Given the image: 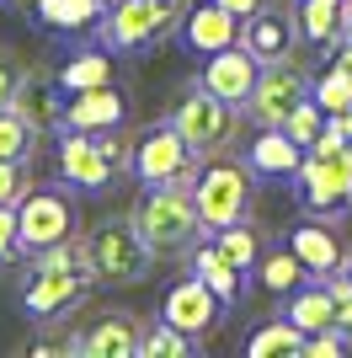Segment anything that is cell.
<instances>
[{
  "label": "cell",
  "mask_w": 352,
  "mask_h": 358,
  "mask_svg": "<svg viewBox=\"0 0 352 358\" xmlns=\"http://www.w3.org/2000/svg\"><path fill=\"white\" fill-rule=\"evenodd\" d=\"M133 224L155 257H176L198 246V236H203V214H198V198L187 182H149L133 203Z\"/></svg>",
  "instance_id": "cell-1"
},
{
  "label": "cell",
  "mask_w": 352,
  "mask_h": 358,
  "mask_svg": "<svg viewBox=\"0 0 352 358\" xmlns=\"http://www.w3.org/2000/svg\"><path fill=\"white\" fill-rule=\"evenodd\" d=\"M86 262H91V278H102V284H139L155 262V252H149V241L139 236V224L129 214V220H102L91 230Z\"/></svg>",
  "instance_id": "cell-2"
},
{
  "label": "cell",
  "mask_w": 352,
  "mask_h": 358,
  "mask_svg": "<svg viewBox=\"0 0 352 358\" xmlns=\"http://www.w3.org/2000/svg\"><path fill=\"white\" fill-rule=\"evenodd\" d=\"M171 123L182 129V139H187L198 155H224V150L240 139V107L224 102V96H214L203 80L187 86V96L176 102Z\"/></svg>",
  "instance_id": "cell-3"
},
{
  "label": "cell",
  "mask_w": 352,
  "mask_h": 358,
  "mask_svg": "<svg viewBox=\"0 0 352 358\" xmlns=\"http://www.w3.org/2000/svg\"><path fill=\"white\" fill-rule=\"evenodd\" d=\"M192 198H198L203 230H219V224L246 220V209H251V171L240 161L214 155V161L198 166V177H192Z\"/></svg>",
  "instance_id": "cell-4"
},
{
  "label": "cell",
  "mask_w": 352,
  "mask_h": 358,
  "mask_svg": "<svg viewBox=\"0 0 352 358\" xmlns=\"http://www.w3.org/2000/svg\"><path fill=\"white\" fill-rule=\"evenodd\" d=\"M198 166H203V155L182 139V129H176V123H155V129H145V134L133 139L129 171L145 182V187H149V182H187V187H192Z\"/></svg>",
  "instance_id": "cell-5"
},
{
  "label": "cell",
  "mask_w": 352,
  "mask_h": 358,
  "mask_svg": "<svg viewBox=\"0 0 352 358\" xmlns=\"http://www.w3.org/2000/svg\"><path fill=\"white\" fill-rule=\"evenodd\" d=\"M309 80H315V75L293 59V54L288 59H267L262 75H256V91H251V102H246L251 123H256V129H283L288 113L309 96Z\"/></svg>",
  "instance_id": "cell-6"
},
{
  "label": "cell",
  "mask_w": 352,
  "mask_h": 358,
  "mask_svg": "<svg viewBox=\"0 0 352 358\" xmlns=\"http://www.w3.org/2000/svg\"><path fill=\"white\" fill-rule=\"evenodd\" d=\"M16 230H22V252H43L75 236V203L59 187H27L16 198Z\"/></svg>",
  "instance_id": "cell-7"
},
{
  "label": "cell",
  "mask_w": 352,
  "mask_h": 358,
  "mask_svg": "<svg viewBox=\"0 0 352 358\" xmlns=\"http://www.w3.org/2000/svg\"><path fill=\"white\" fill-rule=\"evenodd\" d=\"M176 0H112L102 16V43L107 48H145L155 43V38H166V32L176 27Z\"/></svg>",
  "instance_id": "cell-8"
},
{
  "label": "cell",
  "mask_w": 352,
  "mask_h": 358,
  "mask_svg": "<svg viewBox=\"0 0 352 358\" xmlns=\"http://www.w3.org/2000/svg\"><path fill=\"white\" fill-rule=\"evenodd\" d=\"M299 182H305V209L342 214L352 203V145H342V150H305Z\"/></svg>",
  "instance_id": "cell-9"
},
{
  "label": "cell",
  "mask_w": 352,
  "mask_h": 358,
  "mask_svg": "<svg viewBox=\"0 0 352 358\" xmlns=\"http://www.w3.org/2000/svg\"><path fill=\"white\" fill-rule=\"evenodd\" d=\"M54 166H59V182H64V187H80V193H107L117 182V166L107 161L102 139L80 134V129H59Z\"/></svg>",
  "instance_id": "cell-10"
},
{
  "label": "cell",
  "mask_w": 352,
  "mask_h": 358,
  "mask_svg": "<svg viewBox=\"0 0 352 358\" xmlns=\"http://www.w3.org/2000/svg\"><path fill=\"white\" fill-rule=\"evenodd\" d=\"M256 75H262V59H256L246 43H230V48H219V54H208V64H203L198 80H203L214 96H224V102H235L246 113L251 91H256Z\"/></svg>",
  "instance_id": "cell-11"
},
{
  "label": "cell",
  "mask_w": 352,
  "mask_h": 358,
  "mask_svg": "<svg viewBox=\"0 0 352 358\" xmlns=\"http://www.w3.org/2000/svg\"><path fill=\"white\" fill-rule=\"evenodd\" d=\"M224 310V299L214 294V289L192 273V278H182V284L166 289V305H161V321H171V327H182L187 337H203L214 321H219Z\"/></svg>",
  "instance_id": "cell-12"
},
{
  "label": "cell",
  "mask_w": 352,
  "mask_h": 358,
  "mask_svg": "<svg viewBox=\"0 0 352 358\" xmlns=\"http://www.w3.org/2000/svg\"><path fill=\"white\" fill-rule=\"evenodd\" d=\"M129 118V96L107 80V86H86L70 91L64 102V129H80V134H102V129H123Z\"/></svg>",
  "instance_id": "cell-13"
},
{
  "label": "cell",
  "mask_w": 352,
  "mask_h": 358,
  "mask_svg": "<svg viewBox=\"0 0 352 358\" xmlns=\"http://www.w3.org/2000/svg\"><path fill=\"white\" fill-rule=\"evenodd\" d=\"M86 273H64V268H32V284L22 289V310L32 321H54L59 310H70L75 299L86 294Z\"/></svg>",
  "instance_id": "cell-14"
},
{
  "label": "cell",
  "mask_w": 352,
  "mask_h": 358,
  "mask_svg": "<svg viewBox=\"0 0 352 358\" xmlns=\"http://www.w3.org/2000/svg\"><path fill=\"white\" fill-rule=\"evenodd\" d=\"M182 43L208 59V54L240 43V16H235L230 6H219V0H203V6H192V11L182 16Z\"/></svg>",
  "instance_id": "cell-15"
},
{
  "label": "cell",
  "mask_w": 352,
  "mask_h": 358,
  "mask_svg": "<svg viewBox=\"0 0 352 358\" xmlns=\"http://www.w3.org/2000/svg\"><path fill=\"white\" fill-rule=\"evenodd\" d=\"M240 43L256 54V59H288L293 43H299V16H278V11H251L246 22H240Z\"/></svg>",
  "instance_id": "cell-16"
},
{
  "label": "cell",
  "mask_w": 352,
  "mask_h": 358,
  "mask_svg": "<svg viewBox=\"0 0 352 358\" xmlns=\"http://www.w3.org/2000/svg\"><path fill=\"white\" fill-rule=\"evenodd\" d=\"M139 337H145V327L129 310H107L91 331H80V353L86 358H133Z\"/></svg>",
  "instance_id": "cell-17"
},
{
  "label": "cell",
  "mask_w": 352,
  "mask_h": 358,
  "mask_svg": "<svg viewBox=\"0 0 352 358\" xmlns=\"http://www.w3.org/2000/svg\"><path fill=\"white\" fill-rule=\"evenodd\" d=\"M246 166L256 177H293L305 166V145H293L288 129H256V139L246 150Z\"/></svg>",
  "instance_id": "cell-18"
},
{
  "label": "cell",
  "mask_w": 352,
  "mask_h": 358,
  "mask_svg": "<svg viewBox=\"0 0 352 358\" xmlns=\"http://www.w3.org/2000/svg\"><path fill=\"white\" fill-rule=\"evenodd\" d=\"M283 299H288V305H283V315H288V321L305 331V337H315V331H331V327H337V294H331V284H325V278L288 289Z\"/></svg>",
  "instance_id": "cell-19"
},
{
  "label": "cell",
  "mask_w": 352,
  "mask_h": 358,
  "mask_svg": "<svg viewBox=\"0 0 352 358\" xmlns=\"http://www.w3.org/2000/svg\"><path fill=\"white\" fill-rule=\"evenodd\" d=\"M288 252L305 262L309 278H331V273H342V241L337 230H325V224H293V236H288Z\"/></svg>",
  "instance_id": "cell-20"
},
{
  "label": "cell",
  "mask_w": 352,
  "mask_h": 358,
  "mask_svg": "<svg viewBox=\"0 0 352 358\" xmlns=\"http://www.w3.org/2000/svg\"><path fill=\"white\" fill-rule=\"evenodd\" d=\"M54 86H59V80H48V75H27L22 91H16V102H11L38 134H59V129H64V102H59Z\"/></svg>",
  "instance_id": "cell-21"
},
{
  "label": "cell",
  "mask_w": 352,
  "mask_h": 358,
  "mask_svg": "<svg viewBox=\"0 0 352 358\" xmlns=\"http://www.w3.org/2000/svg\"><path fill=\"white\" fill-rule=\"evenodd\" d=\"M112 0H32V22H43L54 32H86L102 27V16Z\"/></svg>",
  "instance_id": "cell-22"
},
{
  "label": "cell",
  "mask_w": 352,
  "mask_h": 358,
  "mask_svg": "<svg viewBox=\"0 0 352 358\" xmlns=\"http://www.w3.org/2000/svg\"><path fill=\"white\" fill-rule=\"evenodd\" d=\"M347 32V0H299V43L331 48Z\"/></svg>",
  "instance_id": "cell-23"
},
{
  "label": "cell",
  "mask_w": 352,
  "mask_h": 358,
  "mask_svg": "<svg viewBox=\"0 0 352 358\" xmlns=\"http://www.w3.org/2000/svg\"><path fill=\"white\" fill-rule=\"evenodd\" d=\"M246 353L251 358H293V353H305V331L293 327L288 315H278V321H267V327H256L246 337Z\"/></svg>",
  "instance_id": "cell-24"
},
{
  "label": "cell",
  "mask_w": 352,
  "mask_h": 358,
  "mask_svg": "<svg viewBox=\"0 0 352 358\" xmlns=\"http://www.w3.org/2000/svg\"><path fill=\"white\" fill-rule=\"evenodd\" d=\"M192 273H198V278H203V284L214 289V294H219L224 305H230V299L240 294V268H235V262L219 252V246H214V241L192 252Z\"/></svg>",
  "instance_id": "cell-25"
},
{
  "label": "cell",
  "mask_w": 352,
  "mask_h": 358,
  "mask_svg": "<svg viewBox=\"0 0 352 358\" xmlns=\"http://www.w3.org/2000/svg\"><path fill=\"white\" fill-rule=\"evenodd\" d=\"M309 96H315L325 113H352V64L331 59L315 80H309Z\"/></svg>",
  "instance_id": "cell-26"
},
{
  "label": "cell",
  "mask_w": 352,
  "mask_h": 358,
  "mask_svg": "<svg viewBox=\"0 0 352 358\" xmlns=\"http://www.w3.org/2000/svg\"><path fill=\"white\" fill-rule=\"evenodd\" d=\"M112 80V59H107L102 48H80L75 59H64L59 70V86L64 91H86V86H107Z\"/></svg>",
  "instance_id": "cell-27"
},
{
  "label": "cell",
  "mask_w": 352,
  "mask_h": 358,
  "mask_svg": "<svg viewBox=\"0 0 352 358\" xmlns=\"http://www.w3.org/2000/svg\"><path fill=\"white\" fill-rule=\"evenodd\" d=\"M208 241H214V246H219V252L230 257V262H235L240 273H246L251 262L262 257V241H256V230H251L246 220H235V224H219V230H208Z\"/></svg>",
  "instance_id": "cell-28"
},
{
  "label": "cell",
  "mask_w": 352,
  "mask_h": 358,
  "mask_svg": "<svg viewBox=\"0 0 352 358\" xmlns=\"http://www.w3.org/2000/svg\"><path fill=\"white\" fill-rule=\"evenodd\" d=\"M38 129H32L16 107H0V161H32Z\"/></svg>",
  "instance_id": "cell-29"
},
{
  "label": "cell",
  "mask_w": 352,
  "mask_h": 358,
  "mask_svg": "<svg viewBox=\"0 0 352 358\" xmlns=\"http://www.w3.org/2000/svg\"><path fill=\"white\" fill-rule=\"evenodd\" d=\"M187 353H192V337L182 327H171V321H155L139 337V358H187Z\"/></svg>",
  "instance_id": "cell-30"
},
{
  "label": "cell",
  "mask_w": 352,
  "mask_h": 358,
  "mask_svg": "<svg viewBox=\"0 0 352 358\" xmlns=\"http://www.w3.org/2000/svg\"><path fill=\"white\" fill-rule=\"evenodd\" d=\"M309 273H305V262L293 252H272V257H262V289H272V294H288V289H299Z\"/></svg>",
  "instance_id": "cell-31"
},
{
  "label": "cell",
  "mask_w": 352,
  "mask_h": 358,
  "mask_svg": "<svg viewBox=\"0 0 352 358\" xmlns=\"http://www.w3.org/2000/svg\"><path fill=\"white\" fill-rule=\"evenodd\" d=\"M321 123H325V107L315 102V96H305V102L288 113V123H283V129L293 134V145H305V150H309V145H315V134H321Z\"/></svg>",
  "instance_id": "cell-32"
},
{
  "label": "cell",
  "mask_w": 352,
  "mask_h": 358,
  "mask_svg": "<svg viewBox=\"0 0 352 358\" xmlns=\"http://www.w3.org/2000/svg\"><path fill=\"white\" fill-rule=\"evenodd\" d=\"M27 187V161H0V203H16Z\"/></svg>",
  "instance_id": "cell-33"
},
{
  "label": "cell",
  "mask_w": 352,
  "mask_h": 358,
  "mask_svg": "<svg viewBox=\"0 0 352 358\" xmlns=\"http://www.w3.org/2000/svg\"><path fill=\"white\" fill-rule=\"evenodd\" d=\"M22 80H27V70H22V59L0 48V107H11V102H16V91H22Z\"/></svg>",
  "instance_id": "cell-34"
},
{
  "label": "cell",
  "mask_w": 352,
  "mask_h": 358,
  "mask_svg": "<svg viewBox=\"0 0 352 358\" xmlns=\"http://www.w3.org/2000/svg\"><path fill=\"white\" fill-rule=\"evenodd\" d=\"M22 252V230H16V203H0V262Z\"/></svg>",
  "instance_id": "cell-35"
},
{
  "label": "cell",
  "mask_w": 352,
  "mask_h": 358,
  "mask_svg": "<svg viewBox=\"0 0 352 358\" xmlns=\"http://www.w3.org/2000/svg\"><path fill=\"white\" fill-rule=\"evenodd\" d=\"M219 6H230V11L240 16V22H246L251 11H262V0H219Z\"/></svg>",
  "instance_id": "cell-36"
},
{
  "label": "cell",
  "mask_w": 352,
  "mask_h": 358,
  "mask_svg": "<svg viewBox=\"0 0 352 358\" xmlns=\"http://www.w3.org/2000/svg\"><path fill=\"white\" fill-rule=\"evenodd\" d=\"M347 38H352V0H347Z\"/></svg>",
  "instance_id": "cell-37"
},
{
  "label": "cell",
  "mask_w": 352,
  "mask_h": 358,
  "mask_svg": "<svg viewBox=\"0 0 352 358\" xmlns=\"http://www.w3.org/2000/svg\"><path fill=\"white\" fill-rule=\"evenodd\" d=\"M342 273H347V278H352V257H347V262H342Z\"/></svg>",
  "instance_id": "cell-38"
}]
</instances>
